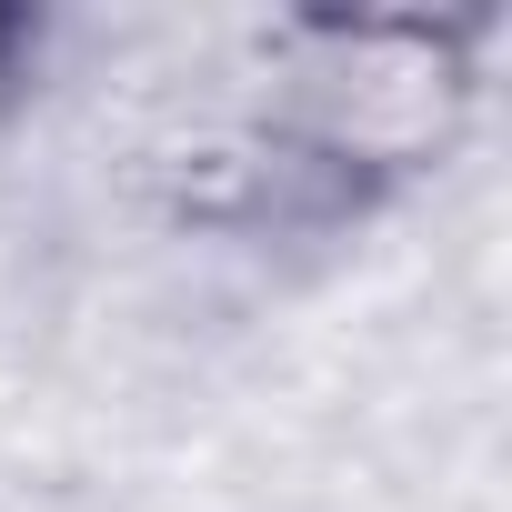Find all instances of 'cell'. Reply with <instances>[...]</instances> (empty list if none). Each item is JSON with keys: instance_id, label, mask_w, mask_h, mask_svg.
Here are the masks:
<instances>
[{"instance_id": "6da1fadb", "label": "cell", "mask_w": 512, "mask_h": 512, "mask_svg": "<svg viewBox=\"0 0 512 512\" xmlns=\"http://www.w3.org/2000/svg\"><path fill=\"white\" fill-rule=\"evenodd\" d=\"M482 21L332 11L262 31V91L201 151V221L332 241L422 191L482 111Z\"/></svg>"}, {"instance_id": "7a4b0ae2", "label": "cell", "mask_w": 512, "mask_h": 512, "mask_svg": "<svg viewBox=\"0 0 512 512\" xmlns=\"http://www.w3.org/2000/svg\"><path fill=\"white\" fill-rule=\"evenodd\" d=\"M41 61H51V11L0 0V121H11V111L41 91Z\"/></svg>"}]
</instances>
